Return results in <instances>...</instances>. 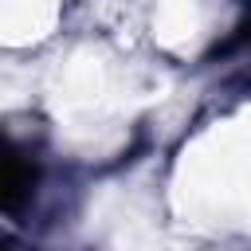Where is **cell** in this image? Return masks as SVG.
Masks as SVG:
<instances>
[{"instance_id":"obj_1","label":"cell","mask_w":251,"mask_h":251,"mask_svg":"<svg viewBox=\"0 0 251 251\" xmlns=\"http://www.w3.org/2000/svg\"><path fill=\"white\" fill-rule=\"evenodd\" d=\"M31 180H35L31 161H27L20 149H12V145L0 141V208L24 204L27 192H31Z\"/></svg>"}]
</instances>
